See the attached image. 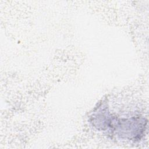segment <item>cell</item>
Returning a JSON list of instances; mask_svg holds the SVG:
<instances>
[{
    "label": "cell",
    "mask_w": 149,
    "mask_h": 149,
    "mask_svg": "<svg viewBox=\"0 0 149 149\" xmlns=\"http://www.w3.org/2000/svg\"><path fill=\"white\" fill-rule=\"evenodd\" d=\"M110 119L109 127L113 126V130L119 137L131 140H138L141 137L147 123L145 119L140 117L119 119L115 118V122H113L111 116Z\"/></svg>",
    "instance_id": "obj_1"
}]
</instances>
